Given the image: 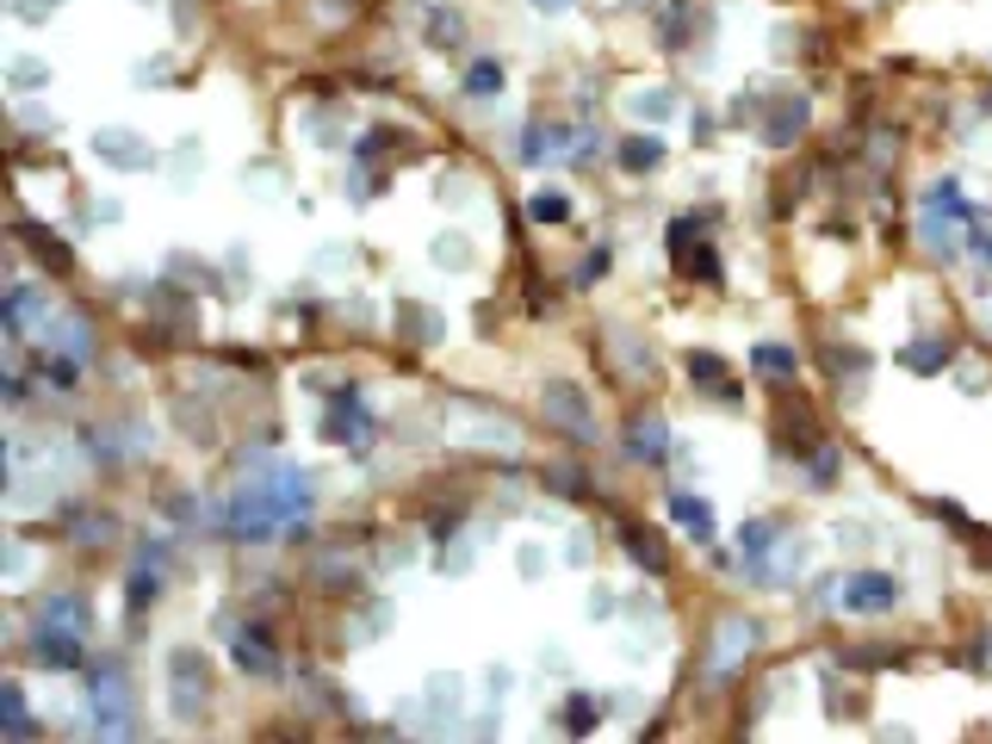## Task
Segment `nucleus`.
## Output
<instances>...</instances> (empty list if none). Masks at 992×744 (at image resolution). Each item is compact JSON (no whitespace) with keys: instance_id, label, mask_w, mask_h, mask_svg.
Returning a JSON list of instances; mask_svg holds the SVG:
<instances>
[{"instance_id":"12","label":"nucleus","mask_w":992,"mask_h":744,"mask_svg":"<svg viewBox=\"0 0 992 744\" xmlns=\"http://www.w3.org/2000/svg\"><path fill=\"white\" fill-rule=\"evenodd\" d=\"M620 161H627L633 175H639V168H658V161H664V143H658V137H633V143H620Z\"/></svg>"},{"instance_id":"7","label":"nucleus","mask_w":992,"mask_h":744,"mask_svg":"<svg viewBox=\"0 0 992 744\" xmlns=\"http://www.w3.org/2000/svg\"><path fill=\"white\" fill-rule=\"evenodd\" d=\"M664 447H670V428H664L658 416H646V422L627 434V453H633V460H658Z\"/></svg>"},{"instance_id":"8","label":"nucleus","mask_w":992,"mask_h":744,"mask_svg":"<svg viewBox=\"0 0 992 744\" xmlns=\"http://www.w3.org/2000/svg\"><path fill=\"white\" fill-rule=\"evenodd\" d=\"M670 515L682 522V534L713 539V509H708V503H695V496H670Z\"/></svg>"},{"instance_id":"19","label":"nucleus","mask_w":992,"mask_h":744,"mask_svg":"<svg viewBox=\"0 0 992 744\" xmlns=\"http://www.w3.org/2000/svg\"><path fill=\"white\" fill-rule=\"evenodd\" d=\"M534 218H540V223H558V218H571V206L558 199V192H540V199H534Z\"/></svg>"},{"instance_id":"14","label":"nucleus","mask_w":992,"mask_h":744,"mask_svg":"<svg viewBox=\"0 0 992 744\" xmlns=\"http://www.w3.org/2000/svg\"><path fill=\"white\" fill-rule=\"evenodd\" d=\"M751 360L763 366V379H787V373H794V354H787V348H775V342H763V348H756Z\"/></svg>"},{"instance_id":"4","label":"nucleus","mask_w":992,"mask_h":744,"mask_svg":"<svg viewBox=\"0 0 992 744\" xmlns=\"http://www.w3.org/2000/svg\"><path fill=\"white\" fill-rule=\"evenodd\" d=\"M81 639H87V633H69V627H50V620H38L32 651L44 658V664H56V670H75V664H81Z\"/></svg>"},{"instance_id":"25","label":"nucleus","mask_w":992,"mask_h":744,"mask_svg":"<svg viewBox=\"0 0 992 744\" xmlns=\"http://www.w3.org/2000/svg\"><path fill=\"white\" fill-rule=\"evenodd\" d=\"M19 7H38V0H19Z\"/></svg>"},{"instance_id":"11","label":"nucleus","mask_w":992,"mask_h":744,"mask_svg":"<svg viewBox=\"0 0 992 744\" xmlns=\"http://www.w3.org/2000/svg\"><path fill=\"white\" fill-rule=\"evenodd\" d=\"M899 366H912V373H925V379H930V373H943V366H949V342H918V348L899 354Z\"/></svg>"},{"instance_id":"10","label":"nucleus","mask_w":992,"mask_h":744,"mask_svg":"<svg viewBox=\"0 0 992 744\" xmlns=\"http://www.w3.org/2000/svg\"><path fill=\"white\" fill-rule=\"evenodd\" d=\"M44 620L50 627H69V633H87V602H81V596H50Z\"/></svg>"},{"instance_id":"24","label":"nucleus","mask_w":992,"mask_h":744,"mask_svg":"<svg viewBox=\"0 0 992 744\" xmlns=\"http://www.w3.org/2000/svg\"><path fill=\"white\" fill-rule=\"evenodd\" d=\"M540 7H546V13H565V7H571V0H540Z\"/></svg>"},{"instance_id":"2","label":"nucleus","mask_w":992,"mask_h":744,"mask_svg":"<svg viewBox=\"0 0 992 744\" xmlns=\"http://www.w3.org/2000/svg\"><path fill=\"white\" fill-rule=\"evenodd\" d=\"M899 602V584L881 577V570H856L850 584H844V608L850 615H875V608H894Z\"/></svg>"},{"instance_id":"1","label":"nucleus","mask_w":992,"mask_h":744,"mask_svg":"<svg viewBox=\"0 0 992 744\" xmlns=\"http://www.w3.org/2000/svg\"><path fill=\"white\" fill-rule=\"evenodd\" d=\"M87 689H94V726L100 732H112V738H130V720H137V708H130V682H125V670L118 664H100V670H87Z\"/></svg>"},{"instance_id":"6","label":"nucleus","mask_w":992,"mask_h":744,"mask_svg":"<svg viewBox=\"0 0 992 744\" xmlns=\"http://www.w3.org/2000/svg\"><path fill=\"white\" fill-rule=\"evenodd\" d=\"M237 664L254 670V677H273V670H280V651H273V639L261 633V627H249V633H237Z\"/></svg>"},{"instance_id":"18","label":"nucleus","mask_w":992,"mask_h":744,"mask_svg":"<svg viewBox=\"0 0 992 744\" xmlns=\"http://www.w3.org/2000/svg\"><path fill=\"white\" fill-rule=\"evenodd\" d=\"M56 342H63L69 354H87V323H81V317H63V323H56Z\"/></svg>"},{"instance_id":"9","label":"nucleus","mask_w":992,"mask_h":744,"mask_svg":"<svg viewBox=\"0 0 992 744\" xmlns=\"http://www.w3.org/2000/svg\"><path fill=\"white\" fill-rule=\"evenodd\" d=\"M156 565H161V553H143L137 570H130V615H137V608L161 589V570H156Z\"/></svg>"},{"instance_id":"3","label":"nucleus","mask_w":992,"mask_h":744,"mask_svg":"<svg viewBox=\"0 0 992 744\" xmlns=\"http://www.w3.org/2000/svg\"><path fill=\"white\" fill-rule=\"evenodd\" d=\"M199 708H206V664H199L192 651H180V658H174V713H180V720H199Z\"/></svg>"},{"instance_id":"22","label":"nucleus","mask_w":992,"mask_h":744,"mask_svg":"<svg viewBox=\"0 0 992 744\" xmlns=\"http://www.w3.org/2000/svg\"><path fill=\"white\" fill-rule=\"evenodd\" d=\"M602 268H608V254L596 249V254H589V261H583V273H577V280H583V285H589V280H602Z\"/></svg>"},{"instance_id":"17","label":"nucleus","mask_w":992,"mask_h":744,"mask_svg":"<svg viewBox=\"0 0 992 744\" xmlns=\"http://www.w3.org/2000/svg\"><path fill=\"white\" fill-rule=\"evenodd\" d=\"M739 546H744V553H770V546H775V522H751L739 534Z\"/></svg>"},{"instance_id":"5","label":"nucleus","mask_w":992,"mask_h":744,"mask_svg":"<svg viewBox=\"0 0 992 744\" xmlns=\"http://www.w3.org/2000/svg\"><path fill=\"white\" fill-rule=\"evenodd\" d=\"M323 434H330V441L361 447L366 434H373V416H366L361 404H354V391H347V404H335V410H330V422H323Z\"/></svg>"},{"instance_id":"23","label":"nucleus","mask_w":992,"mask_h":744,"mask_svg":"<svg viewBox=\"0 0 992 744\" xmlns=\"http://www.w3.org/2000/svg\"><path fill=\"white\" fill-rule=\"evenodd\" d=\"M974 249H980V254H986V261H992V237H980V230H974Z\"/></svg>"},{"instance_id":"15","label":"nucleus","mask_w":992,"mask_h":744,"mask_svg":"<svg viewBox=\"0 0 992 744\" xmlns=\"http://www.w3.org/2000/svg\"><path fill=\"white\" fill-rule=\"evenodd\" d=\"M627 553L639 558V565H651V570H664V546L651 534H639V527H627Z\"/></svg>"},{"instance_id":"16","label":"nucleus","mask_w":992,"mask_h":744,"mask_svg":"<svg viewBox=\"0 0 992 744\" xmlns=\"http://www.w3.org/2000/svg\"><path fill=\"white\" fill-rule=\"evenodd\" d=\"M466 87H472V94H503V69H497V63H478L472 75H466Z\"/></svg>"},{"instance_id":"13","label":"nucleus","mask_w":992,"mask_h":744,"mask_svg":"<svg viewBox=\"0 0 992 744\" xmlns=\"http://www.w3.org/2000/svg\"><path fill=\"white\" fill-rule=\"evenodd\" d=\"M7 732H13V738H38V726H32V713H25V695H19L13 682H7Z\"/></svg>"},{"instance_id":"20","label":"nucleus","mask_w":992,"mask_h":744,"mask_svg":"<svg viewBox=\"0 0 992 744\" xmlns=\"http://www.w3.org/2000/svg\"><path fill=\"white\" fill-rule=\"evenodd\" d=\"M94 149H106V156H118V161L137 156V143H130V137H94Z\"/></svg>"},{"instance_id":"21","label":"nucleus","mask_w":992,"mask_h":744,"mask_svg":"<svg viewBox=\"0 0 992 744\" xmlns=\"http://www.w3.org/2000/svg\"><path fill=\"white\" fill-rule=\"evenodd\" d=\"M565 726H571V732H589V701H571V708H565Z\"/></svg>"}]
</instances>
